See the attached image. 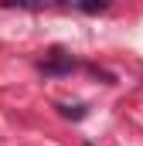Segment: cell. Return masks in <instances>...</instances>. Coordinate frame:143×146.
<instances>
[{"label": "cell", "mask_w": 143, "mask_h": 146, "mask_svg": "<svg viewBox=\"0 0 143 146\" xmlns=\"http://www.w3.org/2000/svg\"><path fill=\"white\" fill-rule=\"evenodd\" d=\"M41 68H44V75H58V72H72V68H75V61L65 58L61 51H51V58H48Z\"/></svg>", "instance_id": "1"}, {"label": "cell", "mask_w": 143, "mask_h": 146, "mask_svg": "<svg viewBox=\"0 0 143 146\" xmlns=\"http://www.w3.org/2000/svg\"><path fill=\"white\" fill-rule=\"evenodd\" d=\"M65 119H85V106H58Z\"/></svg>", "instance_id": "2"}, {"label": "cell", "mask_w": 143, "mask_h": 146, "mask_svg": "<svg viewBox=\"0 0 143 146\" xmlns=\"http://www.w3.org/2000/svg\"><path fill=\"white\" fill-rule=\"evenodd\" d=\"M7 7H31V10H41L48 0H3Z\"/></svg>", "instance_id": "3"}, {"label": "cell", "mask_w": 143, "mask_h": 146, "mask_svg": "<svg viewBox=\"0 0 143 146\" xmlns=\"http://www.w3.org/2000/svg\"><path fill=\"white\" fill-rule=\"evenodd\" d=\"M78 7H82L85 14H96V10H106V0H82Z\"/></svg>", "instance_id": "4"}, {"label": "cell", "mask_w": 143, "mask_h": 146, "mask_svg": "<svg viewBox=\"0 0 143 146\" xmlns=\"http://www.w3.org/2000/svg\"><path fill=\"white\" fill-rule=\"evenodd\" d=\"M85 146H96V143H85Z\"/></svg>", "instance_id": "5"}]
</instances>
